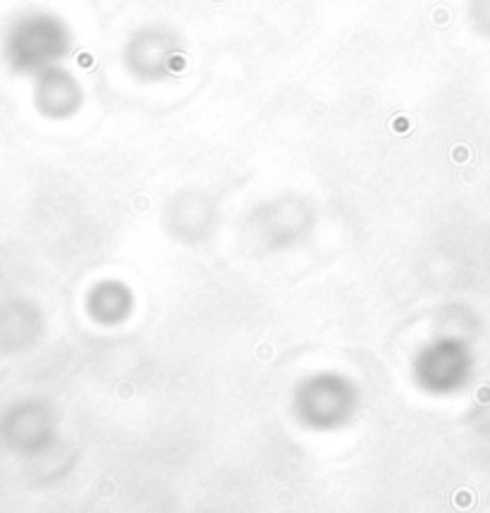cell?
Wrapping results in <instances>:
<instances>
[{"label":"cell","instance_id":"7a4b0ae2","mask_svg":"<svg viewBox=\"0 0 490 513\" xmlns=\"http://www.w3.org/2000/svg\"><path fill=\"white\" fill-rule=\"evenodd\" d=\"M454 504L469 508V506L474 504V494H471V492H459V497H454Z\"/></svg>","mask_w":490,"mask_h":513},{"label":"cell","instance_id":"5b68a950","mask_svg":"<svg viewBox=\"0 0 490 513\" xmlns=\"http://www.w3.org/2000/svg\"><path fill=\"white\" fill-rule=\"evenodd\" d=\"M478 401H490V389L488 387L478 391Z\"/></svg>","mask_w":490,"mask_h":513},{"label":"cell","instance_id":"277c9868","mask_svg":"<svg viewBox=\"0 0 490 513\" xmlns=\"http://www.w3.org/2000/svg\"><path fill=\"white\" fill-rule=\"evenodd\" d=\"M390 129H392V132H407V119H404V117H402V119H392V122H390Z\"/></svg>","mask_w":490,"mask_h":513},{"label":"cell","instance_id":"3957f363","mask_svg":"<svg viewBox=\"0 0 490 513\" xmlns=\"http://www.w3.org/2000/svg\"><path fill=\"white\" fill-rule=\"evenodd\" d=\"M467 158H469L467 148H454V150H452V160H454V163H464Z\"/></svg>","mask_w":490,"mask_h":513},{"label":"cell","instance_id":"6da1fadb","mask_svg":"<svg viewBox=\"0 0 490 513\" xmlns=\"http://www.w3.org/2000/svg\"><path fill=\"white\" fill-rule=\"evenodd\" d=\"M430 22H433L435 26H447V10H443V8L433 10V15H430Z\"/></svg>","mask_w":490,"mask_h":513}]
</instances>
